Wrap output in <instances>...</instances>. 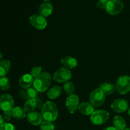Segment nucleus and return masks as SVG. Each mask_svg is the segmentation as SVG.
Wrapping results in <instances>:
<instances>
[{"instance_id": "nucleus-6", "label": "nucleus", "mask_w": 130, "mask_h": 130, "mask_svg": "<svg viewBox=\"0 0 130 130\" xmlns=\"http://www.w3.org/2000/svg\"><path fill=\"white\" fill-rule=\"evenodd\" d=\"M72 77V73L71 71L66 67H60L54 72L53 79L58 83H66L69 81Z\"/></svg>"}, {"instance_id": "nucleus-31", "label": "nucleus", "mask_w": 130, "mask_h": 130, "mask_svg": "<svg viewBox=\"0 0 130 130\" xmlns=\"http://www.w3.org/2000/svg\"><path fill=\"white\" fill-rule=\"evenodd\" d=\"M4 118H3V117L1 115V114H0V127L1 126L3 125V124H4Z\"/></svg>"}, {"instance_id": "nucleus-36", "label": "nucleus", "mask_w": 130, "mask_h": 130, "mask_svg": "<svg viewBox=\"0 0 130 130\" xmlns=\"http://www.w3.org/2000/svg\"><path fill=\"white\" fill-rule=\"evenodd\" d=\"M44 3H49L50 1V0H43Z\"/></svg>"}, {"instance_id": "nucleus-27", "label": "nucleus", "mask_w": 130, "mask_h": 130, "mask_svg": "<svg viewBox=\"0 0 130 130\" xmlns=\"http://www.w3.org/2000/svg\"><path fill=\"white\" fill-rule=\"evenodd\" d=\"M42 74V67H39V66H37V67H33L30 71V75L32 76L34 78H36L38 76Z\"/></svg>"}, {"instance_id": "nucleus-20", "label": "nucleus", "mask_w": 130, "mask_h": 130, "mask_svg": "<svg viewBox=\"0 0 130 130\" xmlns=\"http://www.w3.org/2000/svg\"><path fill=\"white\" fill-rule=\"evenodd\" d=\"M11 67V62L8 60H0V77H5L8 73Z\"/></svg>"}, {"instance_id": "nucleus-2", "label": "nucleus", "mask_w": 130, "mask_h": 130, "mask_svg": "<svg viewBox=\"0 0 130 130\" xmlns=\"http://www.w3.org/2000/svg\"><path fill=\"white\" fill-rule=\"evenodd\" d=\"M52 76L48 72H43L34 78L33 82L34 88L39 92H44L49 88L52 83Z\"/></svg>"}, {"instance_id": "nucleus-10", "label": "nucleus", "mask_w": 130, "mask_h": 130, "mask_svg": "<svg viewBox=\"0 0 130 130\" xmlns=\"http://www.w3.org/2000/svg\"><path fill=\"white\" fill-rule=\"evenodd\" d=\"M79 104V99L78 96L75 94L69 95L66 99V107L67 110L71 114L74 113L78 109Z\"/></svg>"}, {"instance_id": "nucleus-9", "label": "nucleus", "mask_w": 130, "mask_h": 130, "mask_svg": "<svg viewBox=\"0 0 130 130\" xmlns=\"http://www.w3.org/2000/svg\"><path fill=\"white\" fill-rule=\"evenodd\" d=\"M29 22L32 26L38 30H43L46 27L48 22L46 19L40 15H32L29 17Z\"/></svg>"}, {"instance_id": "nucleus-14", "label": "nucleus", "mask_w": 130, "mask_h": 130, "mask_svg": "<svg viewBox=\"0 0 130 130\" xmlns=\"http://www.w3.org/2000/svg\"><path fill=\"white\" fill-rule=\"evenodd\" d=\"M19 96L22 99H25L27 100L36 99L38 97V91L32 88L23 89L19 92Z\"/></svg>"}, {"instance_id": "nucleus-25", "label": "nucleus", "mask_w": 130, "mask_h": 130, "mask_svg": "<svg viewBox=\"0 0 130 130\" xmlns=\"http://www.w3.org/2000/svg\"><path fill=\"white\" fill-rule=\"evenodd\" d=\"M10 88V81L6 76L0 77V89L3 91H7Z\"/></svg>"}, {"instance_id": "nucleus-24", "label": "nucleus", "mask_w": 130, "mask_h": 130, "mask_svg": "<svg viewBox=\"0 0 130 130\" xmlns=\"http://www.w3.org/2000/svg\"><path fill=\"white\" fill-rule=\"evenodd\" d=\"M63 88L65 92L69 95H73L75 91V89H76L73 83L71 82V81H67V82L65 83Z\"/></svg>"}, {"instance_id": "nucleus-22", "label": "nucleus", "mask_w": 130, "mask_h": 130, "mask_svg": "<svg viewBox=\"0 0 130 130\" xmlns=\"http://www.w3.org/2000/svg\"><path fill=\"white\" fill-rule=\"evenodd\" d=\"M100 88L103 91L105 95H109L112 94L116 91V86L113 84L109 83H104L100 86Z\"/></svg>"}, {"instance_id": "nucleus-34", "label": "nucleus", "mask_w": 130, "mask_h": 130, "mask_svg": "<svg viewBox=\"0 0 130 130\" xmlns=\"http://www.w3.org/2000/svg\"><path fill=\"white\" fill-rule=\"evenodd\" d=\"M3 57V54L1 52H0V60H1V58Z\"/></svg>"}, {"instance_id": "nucleus-32", "label": "nucleus", "mask_w": 130, "mask_h": 130, "mask_svg": "<svg viewBox=\"0 0 130 130\" xmlns=\"http://www.w3.org/2000/svg\"><path fill=\"white\" fill-rule=\"evenodd\" d=\"M103 130H118V129H116L114 126H109V127H107V128H105V129Z\"/></svg>"}, {"instance_id": "nucleus-15", "label": "nucleus", "mask_w": 130, "mask_h": 130, "mask_svg": "<svg viewBox=\"0 0 130 130\" xmlns=\"http://www.w3.org/2000/svg\"><path fill=\"white\" fill-rule=\"evenodd\" d=\"M34 78L30 75V74H25L22 75L19 79V86L23 89H26L30 88V86L33 85Z\"/></svg>"}, {"instance_id": "nucleus-5", "label": "nucleus", "mask_w": 130, "mask_h": 130, "mask_svg": "<svg viewBox=\"0 0 130 130\" xmlns=\"http://www.w3.org/2000/svg\"><path fill=\"white\" fill-rule=\"evenodd\" d=\"M109 118V113L105 110H96L90 117L91 123L95 125H102L106 123Z\"/></svg>"}, {"instance_id": "nucleus-8", "label": "nucleus", "mask_w": 130, "mask_h": 130, "mask_svg": "<svg viewBox=\"0 0 130 130\" xmlns=\"http://www.w3.org/2000/svg\"><path fill=\"white\" fill-rule=\"evenodd\" d=\"M13 98L8 93L3 94L0 96V109L3 111L11 110L14 107Z\"/></svg>"}, {"instance_id": "nucleus-3", "label": "nucleus", "mask_w": 130, "mask_h": 130, "mask_svg": "<svg viewBox=\"0 0 130 130\" xmlns=\"http://www.w3.org/2000/svg\"><path fill=\"white\" fill-rule=\"evenodd\" d=\"M105 93L102 90L98 88L94 90L90 95V103L94 107H100L104 104L105 100Z\"/></svg>"}, {"instance_id": "nucleus-16", "label": "nucleus", "mask_w": 130, "mask_h": 130, "mask_svg": "<svg viewBox=\"0 0 130 130\" xmlns=\"http://www.w3.org/2000/svg\"><path fill=\"white\" fill-rule=\"evenodd\" d=\"M60 62L63 67H66L68 69H73L76 68L78 64L76 58L71 56H67V57H63L60 60Z\"/></svg>"}, {"instance_id": "nucleus-11", "label": "nucleus", "mask_w": 130, "mask_h": 130, "mask_svg": "<svg viewBox=\"0 0 130 130\" xmlns=\"http://www.w3.org/2000/svg\"><path fill=\"white\" fill-rule=\"evenodd\" d=\"M112 110L117 113H123L129 108L128 101L125 99H119L114 100L110 105Z\"/></svg>"}, {"instance_id": "nucleus-4", "label": "nucleus", "mask_w": 130, "mask_h": 130, "mask_svg": "<svg viewBox=\"0 0 130 130\" xmlns=\"http://www.w3.org/2000/svg\"><path fill=\"white\" fill-rule=\"evenodd\" d=\"M115 86L118 93L121 95L128 93L130 91V77L126 75L120 76L116 81Z\"/></svg>"}, {"instance_id": "nucleus-13", "label": "nucleus", "mask_w": 130, "mask_h": 130, "mask_svg": "<svg viewBox=\"0 0 130 130\" xmlns=\"http://www.w3.org/2000/svg\"><path fill=\"white\" fill-rule=\"evenodd\" d=\"M27 118L29 123L34 126L40 125L43 123V118L42 114L36 111H33L32 112L28 113Z\"/></svg>"}, {"instance_id": "nucleus-1", "label": "nucleus", "mask_w": 130, "mask_h": 130, "mask_svg": "<svg viewBox=\"0 0 130 130\" xmlns=\"http://www.w3.org/2000/svg\"><path fill=\"white\" fill-rule=\"evenodd\" d=\"M41 114L44 121L50 122L55 121L58 115L57 105L52 101L46 102L41 109Z\"/></svg>"}, {"instance_id": "nucleus-37", "label": "nucleus", "mask_w": 130, "mask_h": 130, "mask_svg": "<svg viewBox=\"0 0 130 130\" xmlns=\"http://www.w3.org/2000/svg\"><path fill=\"white\" fill-rule=\"evenodd\" d=\"M123 130H130V128H125V129Z\"/></svg>"}, {"instance_id": "nucleus-12", "label": "nucleus", "mask_w": 130, "mask_h": 130, "mask_svg": "<svg viewBox=\"0 0 130 130\" xmlns=\"http://www.w3.org/2000/svg\"><path fill=\"white\" fill-rule=\"evenodd\" d=\"M44 105L43 101L40 99H30V100H27L24 105V110L26 113H30L34 111V109L36 108L38 109H42Z\"/></svg>"}, {"instance_id": "nucleus-30", "label": "nucleus", "mask_w": 130, "mask_h": 130, "mask_svg": "<svg viewBox=\"0 0 130 130\" xmlns=\"http://www.w3.org/2000/svg\"><path fill=\"white\" fill-rule=\"evenodd\" d=\"M107 3L102 2V1H99L96 3V6L100 9H105V6H106Z\"/></svg>"}, {"instance_id": "nucleus-18", "label": "nucleus", "mask_w": 130, "mask_h": 130, "mask_svg": "<svg viewBox=\"0 0 130 130\" xmlns=\"http://www.w3.org/2000/svg\"><path fill=\"white\" fill-rule=\"evenodd\" d=\"M78 110L81 114L86 116H90L95 111L94 107L90 103L82 102L78 107Z\"/></svg>"}, {"instance_id": "nucleus-17", "label": "nucleus", "mask_w": 130, "mask_h": 130, "mask_svg": "<svg viewBox=\"0 0 130 130\" xmlns=\"http://www.w3.org/2000/svg\"><path fill=\"white\" fill-rule=\"evenodd\" d=\"M53 10V5L50 3H43L39 8V15L46 18L52 13Z\"/></svg>"}, {"instance_id": "nucleus-26", "label": "nucleus", "mask_w": 130, "mask_h": 130, "mask_svg": "<svg viewBox=\"0 0 130 130\" xmlns=\"http://www.w3.org/2000/svg\"><path fill=\"white\" fill-rule=\"evenodd\" d=\"M55 126L52 122L44 121L41 124V130H54Z\"/></svg>"}, {"instance_id": "nucleus-21", "label": "nucleus", "mask_w": 130, "mask_h": 130, "mask_svg": "<svg viewBox=\"0 0 130 130\" xmlns=\"http://www.w3.org/2000/svg\"><path fill=\"white\" fill-rule=\"evenodd\" d=\"M114 127L118 130H123L126 127V123L123 117L120 116H116L113 119Z\"/></svg>"}, {"instance_id": "nucleus-29", "label": "nucleus", "mask_w": 130, "mask_h": 130, "mask_svg": "<svg viewBox=\"0 0 130 130\" xmlns=\"http://www.w3.org/2000/svg\"><path fill=\"white\" fill-rule=\"evenodd\" d=\"M12 112L11 110H7V111H4L3 112V118L5 121H10L12 118Z\"/></svg>"}, {"instance_id": "nucleus-35", "label": "nucleus", "mask_w": 130, "mask_h": 130, "mask_svg": "<svg viewBox=\"0 0 130 130\" xmlns=\"http://www.w3.org/2000/svg\"><path fill=\"white\" fill-rule=\"evenodd\" d=\"M128 115L130 116V107L128 108Z\"/></svg>"}, {"instance_id": "nucleus-28", "label": "nucleus", "mask_w": 130, "mask_h": 130, "mask_svg": "<svg viewBox=\"0 0 130 130\" xmlns=\"http://www.w3.org/2000/svg\"><path fill=\"white\" fill-rule=\"evenodd\" d=\"M0 130H16V129L11 123H5L0 127Z\"/></svg>"}, {"instance_id": "nucleus-33", "label": "nucleus", "mask_w": 130, "mask_h": 130, "mask_svg": "<svg viewBox=\"0 0 130 130\" xmlns=\"http://www.w3.org/2000/svg\"><path fill=\"white\" fill-rule=\"evenodd\" d=\"M99 1H102V2L107 3V2L108 1H109V0H99Z\"/></svg>"}, {"instance_id": "nucleus-19", "label": "nucleus", "mask_w": 130, "mask_h": 130, "mask_svg": "<svg viewBox=\"0 0 130 130\" xmlns=\"http://www.w3.org/2000/svg\"><path fill=\"white\" fill-rule=\"evenodd\" d=\"M62 88L60 86H53L48 89L47 91V96L51 100L57 99L62 93Z\"/></svg>"}, {"instance_id": "nucleus-7", "label": "nucleus", "mask_w": 130, "mask_h": 130, "mask_svg": "<svg viewBox=\"0 0 130 130\" xmlns=\"http://www.w3.org/2000/svg\"><path fill=\"white\" fill-rule=\"evenodd\" d=\"M124 8V5L120 0H109L106 3L105 10L111 15H117L120 13Z\"/></svg>"}, {"instance_id": "nucleus-23", "label": "nucleus", "mask_w": 130, "mask_h": 130, "mask_svg": "<svg viewBox=\"0 0 130 130\" xmlns=\"http://www.w3.org/2000/svg\"><path fill=\"white\" fill-rule=\"evenodd\" d=\"M11 112L13 117L17 119H22L27 116L25 110L20 107H14Z\"/></svg>"}]
</instances>
